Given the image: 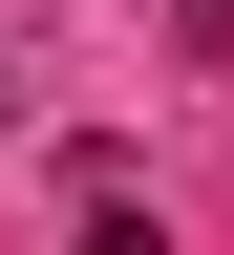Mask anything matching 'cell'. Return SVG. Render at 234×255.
<instances>
[{
    "label": "cell",
    "mask_w": 234,
    "mask_h": 255,
    "mask_svg": "<svg viewBox=\"0 0 234 255\" xmlns=\"http://www.w3.org/2000/svg\"><path fill=\"white\" fill-rule=\"evenodd\" d=\"M171 43H192V64H234V0H171Z\"/></svg>",
    "instance_id": "1"
},
{
    "label": "cell",
    "mask_w": 234,
    "mask_h": 255,
    "mask_svg": "<svg viewBox=\"0 0 234 255\" xmlns=\"http://www.w3.org/2000/svg\"><path fill=\"white\" fill-rule=\"evenodd\" d=\"M0 149H21V64H0Z\"/></svg>",
    "instance_id": "2"
}]
</instances>
